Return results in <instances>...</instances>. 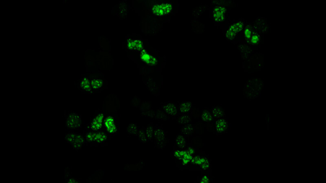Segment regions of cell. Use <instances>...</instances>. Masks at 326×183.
I'll return each instance as SVG.
<instances>
[{"instance_id":"1","label":"cell","mask_w":326,"mask_h":183,"mask_svg":"<svg viewBox=\"0 0 326 183\" xmlns=\"http://www.w3.org/2000/svg\"><path fill=\"white\" fill-rule=\"evenodd\" d=\"M173 5L168 3L157 4L153 6L152 13L156 16L166 15L172 11Z\"/></svg>"},{"instance_id":"2","label":"cell","mask_w":326,"mask_h":183,"mask_svg":"<svg viewBox=\"0 0 326 183\" xmlns=\"http://www.w3.org/2000/svg\"><path fill=\"white\" fill-rule=\"evenodd\" d=\"M81 124L80 119L77 114H71L68 116L66 121V125L70 129H77Z\"/></svg>"},{"instance_id":"3","label":"cell","mask_w":326,"mask_h":183,"mask_svg":"<svg viewBox=\"0 0 326 183\" xmlns=\"http://www.w3.org/2000/svg\"><path fill=\"white\" fill-rule=\"evenodd\" d=\"M243 27V23L241 22H237L231 25L226 32V38L228 40H232L237 33L241 31Z\"/></svg>"},{"instance_id":"4","label":"cell","mask_w":326,"mask_h":183,"mask_svg":"<svg viewBox=\"0 0 326 183\" xmlns=\"http://www.w3.org/2000/svg\"><path fill=\"white\" fill-rule=\"evenodd\" d=\"M225 9L224 7H215L212 11L214 20L217 22H222L225 18Z\"/></svg>"},{"instance_id":"5","label":"cell","mask_w":326,"mask_h":183,"mask_svg":"<svg viewBox=\"0 0 326 183\" xmlns=\"http://www.w3.org/2000/svg\"><path fill=\"white\" fill-rule=\"evenodd\" d=\"M228 126V122L223 118L219 119L215 123L216 131L219 133H223L226 131Z\"/></svg>"},{"instance_id":"6","label":"cell","mask_w":326,"mask_h":183,"mask_svg":"<svg viewBox=\"0 0 326 183\" xmlns=\"http://www.w3.org/2000/svg\"><path fill=\"white\" fill-rule=\"evenodd\" d=\"M140 56L142 60L148 64L154 65L156 63V59L145 50H142Z\"/></svg>"},{"instance_id":"7","label":"cell","mask_w":326,"mask_h":183,"mask_svg":"<svg viewBox=\"0 0 326 183\" xmlns=\"http://www.w3.org/2000/svg\"><path fill=\"white\" fill-rule=\"evenodd\" d=\"M127 47L129 49L139 51L142 49L143 47L142 42L139 40H129L128 41Z\"/></svg>"},{"instance_id":"8","label":"cell","mask_w":326,"mask_h":183,"mask_svg":"<svg viewBox=\"0 0 326 183\" xmlns=\"http://www.w3.org/2000/svg\"><path fill=\"white\" fill-rule=\"evenodd\" d=\"M165 110L169 115L172 116H176L177 115V110L176 107L174 104L169 103L164 107Z\"/></svg>"},{"instance_id":"9","label":"cell","mask_w":326,"mask_h":183,"mask_svg":"<svg viewBox=\"0 0 326 183\" xmlns=\"http://www.w3.org/2000/svg\"><path fill=\"white\" fill-rule=\"evenodd\" d=\"M80 85L84 90L87 92H90L91 89V85L88 79L86 77L84 78L80 83Z\"/></svg>"},{"instance_id":"10","label":"cell","mask_w":326,"mask_h":183,"mask_svg":"<svg viewBox=\"0 0 326 183\" xmlns=\"http://www.w3.org/2000/svg\"><path fill=\"white\" fill-rule=\"evenodd\" d=\"M192 103L189 101H186L181 103L180 106V111L182 113H186L191 109Z\"/></svg>"},{"instance_id":"11","label":"cell","mask_w":326,"mask_h":183,"mask_svg":"<svg viewBox=\"0 0 326 183\" xmlns=\"http://www.w3.org/2000/svg\"><path fill=\"white\" fill-rule=\"evenodd\" d=\"M206 159H207V158H206V157H202V156H199V155H196V156L192 157L191 162L193 164L198 165L200 167L201 165L203 164L204 161L206 160Z\"/></svg>"},{"instance_id":"12","label":"cell","mask_w":326,"mask_h":183,"mask_svg":"<svg viewBox=\"0 0 326 183\" xmlns=\"http://www.w3.org/2000/svg\"><path fill=\"white\" fill-rule=\"evenodd\" d=\"M176 143L179 148H184L186 146V139L184 137L181 135L177 137Z\"/></svg>"},{"instance_id":"13","label":"cell","mask_w":326,"mask_h":183,"mask_svg":"<svg viewBox=\"0 0 326 183\" xmlns=\"http://www.w3.org/2000/svg\"><path fill=\"white\" fill-rule=\"evenodd\" d=\"M192 157H192V155L190 154L186 150L184 156H183V158L182 160L183 165V166H186V165L189 164L190 162H191Z\"/></svg>"},{"instance_id":"14","label":"cell","mask_w":326,"mask_h":183,"mask_svg":"<svg viewBox=\"0 0 326 183\" xmlns=\"http://www.w3.org/2000/svg\"><path fill=\"white\" fill-rule=\"evenodd\" d=\"M92 87L94 89H98L102 85V81L98 79H92L91 82Z\"/></svg>"},{"instance_id":"15","label":"cell","mask_w":326,"mask_h":183,"mask_svg":"<svg viewBox=\"0 0 326 183\" xmlns=\"http://www.w3.org/2000/svg\"><path fill=\"white\" fill-rule=\"evenodd\" d=\"M193 131V127L190 125H187L184 127L181 130V133L183 134L185 136H189Z\"/></svg>"},{"instance_id":"16","label":"cell","mask_w":326,"mask_h":183,"mask_svg":"<svg viewBox=\"0 0 326 183\" xmlns=\"http://www.w3.org/2000/svg\"><path fill=\"white\" fill-rule=\"evenodd\" d=\"M212 115L214 117L221 118L223 115V111L219 108H214L212 111Z\"/></svg>"},{"instance_id":"17","label":"cell","mask_w":326,"mask_h":183,"mask_svg":"<svg viewBox=\"0 0 326 183\" xmlns=\"http://www.w3.org/2000/svg\"><path fill=\"white\" fill-rule=\"evenodd\" d=\"M201 117L203 121L207 122L211 121L212 119V115L207 111H205L203 113Z\"/></svg>"},{"instance_id":"18","label":"cell","mask_w":326,"mask_h":183,"mask_svg":"<svg viewBox=\"0 0 326 183\" xmlns=\"http://www.w3.org/2000/svg\"><path fill=\"white\" fill-rule=\"evenodd\" d=\"M190 120V117L188 115H184L180 117L179 120V123L182 124H186L188 123Z\"/></svg>"},{"instance_id":"19","label":"cell","mask_w":326,"mask_h":183,"mask_svg":"<svg viewBox=\"0 0 326 183\" xmlns=\"http://www.w3.org/2000/svg\"><path fill=\"white\" fill-rule=\"evenodd\" d=\"M185 150H176L174 152V155L177 159L179 160H182L183 156H184Z\"/></svg>"},{"instance_id":"20","label":"cell","mask_w":326,"mask_h":183,"mask_svg":"<svg viewBox=\"0 0 326 183\" xmlns=\"http://www.w3.org/2000/svg\"><path fill=\"white\" fill-rule=\"evenodd\" d=\"M200 167L203 170H205L208 169L210 167V164H209V160L208 159H206L205 162H203Z\"/></svg>"},{"instance_id":"21","label":"cell","mask_w":326,"mask_h":183,"mask_svg":"<svg viewBox=\"0 0 326 183\" xmlns=\"http://www.w3.org/2000/svg\"><path fill=\"white\" fill-rule=\"evenodd\" d=\"M209 182H210V180H209V178L206 176H203L201 179L200 181V182L201 183H209Z\"/></svg>"},{"instance_id":"22","label":"cell","mask_w":326,"mask_h":183,"mask_svg":"<svg viewBox=\"0 0 326 183\" xmlns=\"http://www.w3.org/2000/svg\"><path fill=\"white\" fill-rule=\"evenodd\" d=\"M245 34L246 38H249L250 37L251 31L248 28H246L245 29Z\"/></svg>"},{"instance_id":"23","label":"cell","mask_w":326,"mask_h":183,"mask_svg":"<svg viewBox=\"0 0 326 183\" xmlns=\"http://www.w3.org/2000/svg\"><path fill=\"white\" fill-rule=\"evenodd\" d=\"M258 35H254V36H253L252 39V43H256L258 41Z\"/></svg>"},{"instance_id":"24","label":"cell","mask_w":326,"mask_h":183,"mask_svg":"<svg viewBox=\"0 0 326 183\" xmlns=\"http://www.w3.org/2000/svg\"><path fill=\"white\" fill-rule=\"evenodd\" d=\"M186 150H187V152H188L190 154V155H193L194 153V150L193 148H191V147H190V148H188V149Z\"/></svg>"}]
</instances>
